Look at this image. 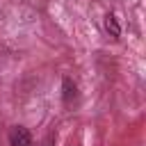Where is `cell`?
Masks as SVG:
<instances>
[{
    "label": "cell",
    "instance_id": "1",
    "mask_svg": "<svg viewBox=\"0 0 146 146\" xmlns=\"http://www.w3.org/2000/svg\"><path fill=\"white\" fill-rule=\"evenodd\" d=\"M9 144L11 146H32V137L23 125H14L9 130Z\"/></svg>",
    "mask_w": 146,
    "mask_h": 146
},
{
    "label": "cell",
    "instance_id": "2",
    "mask_svg": "<svg viewBox=\"0 0 146 146\" xmlns=\"http://www.w3.org/2000/svg\"><path fill=\"white\" fill-rule=\"evenodd\" d=\"M105 30L110 32V36L119 39V34H121V27H119V21H116V16H114V14H107V16H105Z\"/></svg>",
    "mask_w": 146,
    "mask_h": 146
},
{
    "label": "cell",
    "instance_id": "3",
    "mask_svg": "<svg viewBox=\"0 0 146 146\" xmlns=\"http://www.w3.org/2000/svg\"><path fill=\"white\" fill-rule=\"evenodd\" d=\"M73 98H75V84H73L68 78H64V103L71 105Z\"/></svg>",
    "mask_w": 146,
    "mask_h": 146
},
{
    "label": "cell",
    "instance_id": "4",
    "mask_svg": "<svg viewBox=\"0 0 146 146\" xmlns=\"http://www.w3.org/2000/svg\"><path fill=\"white\" fill-rule=\"evenodd\" d=\"M41 146H55V135L50 132V135H48V137L43 139V144H41Z\"/></svg>",
    "mask_w": 146,
    "mask_h": 146
}]
</instances>
